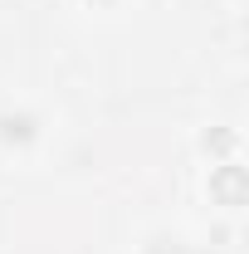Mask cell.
I'll return each instance as SVG.
<instances>
[{
	"mask_svg": "<svg viewBox=\"0 0 249 254\" xmlns=\"http://www.w3.org/2000/svg\"><path fill=\"white\" fill-rule=\"evenodd\" d=\"M210 195H215V205H225V210H240L249 195V176L240 161H215L210 166Z\"/></svg>",
	"mask_w": 249,
	"mask_h": 254,
	"instance_id": "obj_1",
	"label": "cell"
},
{
	"mask_svg": "<svg viewBox=\"0 0 249 254\" xmlns=\"http://www.w3.org/2000/svg\"><path fill=\"white\" fill-rule=\"evenodd\" d=\"M34 142H39V113H30V108H5L0 113V147L25 152Z\"/></svg>",
	"mask_w": 249,
	"mask_h": 254,
	"instance_id": "obj_2",
	"label": "cell"
},
{
	"mask_svg": "<svg viewBox=\"0 0 249 254\" xmlns=\"http://www.w3.org/2000/svg\"><path fill=\"white\" fill-rule=\"evenodd\" d=\"M235 142H240V132H235V127H220V132H205V137H200V147H205L210 157H220V161H230Z\"/></svg>",
	"mask_w": 249,
	"mask_h": 254,
	"instance_id": "obj_3",
	"label": "cell"
},
{
	"mask_svg": "<svg viewBox=\"0 0 249 254\" xmlns=\"http://www.w3.org/2000/svg\"><path fill=\"white\" fill-rule=\"evenodd\" d=\"M142 254H195V250H190L186 240H176V235H171V240H166V235H156V240H152Z\"/></svg>",
	"mask_w": 249,
	"mask_h": 254,
	"instance_id": "obj_4",
	"label": "cell"
},
{
	"mask_svg": "<svg viewBox=\"0 0 249 254\" xmlns=\"http://www.w3.org/2000/svg\"><path fill=\"white\" fill-rule=\"evenodd\" d=\"M88 5H118V0H88Z\"/></svg>",
	"mask_w": 249,
	"mask_h": 254,
	"instance_id": "obj_5",
	"label": "cell"
}]
</instances>
